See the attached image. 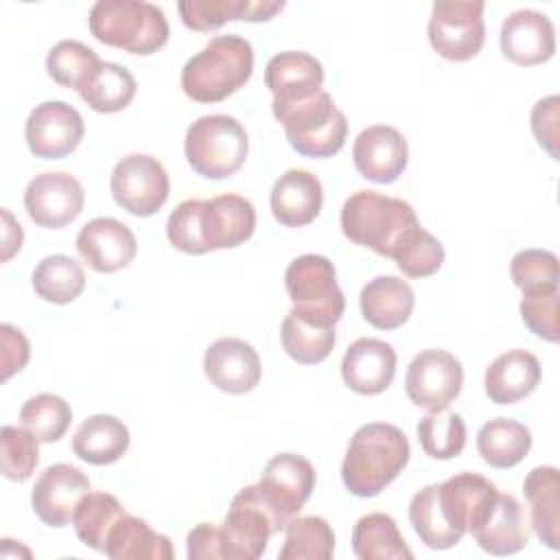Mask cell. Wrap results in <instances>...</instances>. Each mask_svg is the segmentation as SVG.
<instances>
[{
    "label": "cell",
    "mask_w": 560,
    "mask_h": 560,
    "mask_svg": "<svg viewBox=\"0 0 560 560\" xmlns=\"http://www.w3.org/2000/svg\"><path fill=\"white\" fill-rule=\"evenodd\" d=\"M256 228V210L241 195H219L212 199H186L166 221L171 245L184 254H208L232 249L245 243Z\"/></svg>",
    "instance_id": "1"
},
{
    "label": "cell",
    "mask_w": 560,
    "mask_h": 560,
    "mask_svg": "<svg viewBox=\"0 0 560 560\" xmlns=\"http://www.w3.org/2000/svg\"><path fill=\"white\" fill-rule=\"evenodd\" d=\"M407 435L387 422H370L354 431L341 462V481L354 497H376L409 462Z\"/></svg>",
    "instance_id": "2"
},
{
    "label": "cell",
    "mask_w": 560,
    "mask_h": 560,
    "mask_svg": "<svg viewBox=\"0 0 560 560\" xmlns=\"http://www.w3.org/2000/svg\"><path fill=\"white\" fill-rule=\"evenodd\" d=\"M254 72V48L241 35H217L182 68V90L197 103H219Z\"/></svg>",
    "instance_id": "3"
},
{
    "label": "cell",
    "mask_w": 560,
    "mask_h": 560,
    "mask_svg": "<svg viewBox=\"0 0 560 560\" xmlns=\"http://www.w3.org/2000/svg\"><path fill=\"white\" fill-rule=\"evenodd\" d=\"M90 33L131 55H153L168 42L164 11L144 0H98L88 15Z\"/></svg>",
    "instance_id": "4"
},
{
    "label": "cell",
    "mask_w": 560,
    "mask_h": 560,
    "mask_svg": "<svg viewBox=\"0 0 560 560\" xmlns=\"http://www.w3.org/2000/svg\"><path fill=\"white\" fill-rule=\"evenodd\" d=\"M341 232L354 245L389 258L402 234L418 225L411 203L376 190H357L341 208Z\"/></svg>",
    "instance_id": "5"
},
{
    "label": "cell",
    "mask_w": 560,
    "mask_h": 560,
    "mask_svg": "<svg viewBox=\"0 0 560 560\" xmlns=\"http://www.w3.org/2000/svg\"><path fill=\"white\" fill-rule=\"evenodd\" d=\"M271 112L282 122L289 144L304 158H330L346 144V114L324 90L293 105L273 107Z\"/></svg>",
    "instance_id": "6"
},
{
    "label": "cell",
    "mask_w": 560,
    "mask_h": 560,
    "mask_svg": "<svg viewBox=\"0 0 560 560\" xmlns=\"http://www.w3.org/2000/svg\"><path fill=\"white\" fill-rule=\"evenodd\" d=\"M249 140L245 127L228 114L197 118L184 140L190 168L208 179L232 177L247 160Z\"/></svg>",
    "instance_id": "7"
},
{
    "label": "cell",
    "mask_w": 560,
    "mask_h": 560,
    "mask_svg": "<svg viewBox=\"0 0 560 560\" xmlns=\"http://www.w3.org/2000/svg\"><path fill=\"white\" fill-rule=\"evenodd\" d=\"M284 287L293 302V315L319 326H335L341 319L346 300L326 256L304 254L291 260L284 271Z\"/></svg>",
    "instance_id": "8"
},
{
    "label": "cell",
    "mask_w": 560,
    "mask_h": 560,
    "mask_svg": "<svg viewBox=\"0 0 560 560\" xmlns=\"http://www.w3.org/2000/svg\"><path fill=\"white\" fill-rule=\"evenodd\" d=\"M219 529L223 558L256 560L265 553L269 538L284 529V523L271 512L258 486H245L232 499Z\"/></svg>",
    "instance_id": "9"
},
{
    "label": "cell",
    "mask_w": 560,
    "mask_h": 560,
    "mask_svg": "<svg viewBox=\"0 0 560 560\" xmlns=\"http://www.w3.org/2000/svg\"><path fill=\"white\" fill-rule=\"evenodd\" d=\"M481 0H440L431 9L429 42L448 61L472 59L486 42Z\"/></svg>",
    "instance_id": "10"
},
{
    "label": "cell",
    "mask_w": 560,
    "mask_h": 560,
    "mask_svg": "<svg viewBox=\"0 0 560 560\" xmlns=\"http://www.w3.org/2000/svg\"><path fill=\"white\" fill-rule=\"evenodd\" d=\"M109 188L122 210L133 217H151L166 203L171 182L160 160L147 153H131L114 166Z\"/></svg>",
    "instance_id": "11"
},
{
    "label": "cell",
    "mask_w": 560,
    "mask_h": 560,
    "mask_svg": "<svg viewBox=\"0 0 560 560\" xmlns=\"http://www.w3.org/2000/svg\"><path fill=\"white\" fill-rule=\"evenodd\" d=\"M464 385V370L455 354L429 348L418 352L405 376V392L409 400L427 411L446 409Z\"/></svg>",
    "instance_id": "12"
},
{
    "label": "cell",
    "mask_w": 560,
    "mask_h": 560,
    "mask_svg": "<svg viewBox=\"0 0 560 560\" xmlns=\"http://www.w3.org/2000/svg\"><path fill=\"white\" fill-rule=\"evenodd\" d=\"M271 512L287 523L304 508L315 488L313 464L295 453L273 455L256 483Z\"/></svg>",
    "instance_id": "13"
},
{
    "label": "cell",
    "mask_w": 560,
    "mask_h": 560,
    "mask_svg": "<svg viewBox=\"0 0 560 560\" xmlns=\"http://www.w3.org/2000/svg\"><path fill=\"white\" fill-rule=\"evenodd\" d=\"M85 122L66 101L39 103L26 118L24 138L28 151L42 160H61L83 140Z\"/></svg>",
    "instance_id": "14"
},
{
    "label": "cell",
    "mask_w": 560,
    "mask_h": 560,
    "mask_svg": "<svg viewBox=\"0 0 560 560\" xmlns=\"http://www.w3.org/2000/svg\"><path fill=\"white\" fill-rule=\"evenodd\" d=\"M85 192L81 182L66 173H39L24 190V208L39 228L59 230L72 223L83 210Z\"/></svg>",
    "instance_id": "15"
},
{
    "label": "cell",
    "mask_w": 560,
    "mask_h": 560,
    "mask_svg": "<svg viewBox=\"0 0 560 560\" xmlns=\"http://www.w3.org/2000/svg\"><path fill=\"white\" fill-rule=\"evenodd\" d=\"M88 492L90 479L85 472L70 464H52L35 479L31 505L44 525L66 527Z\"/></svg>",
    "instance_id": "16"
},
{
    "label": "cell",
    "mask_w": 560,
    "mask_h": 560,
    "mask_svg": "<svg viewBox=\"0 0 560 560\" xmlns=\"http://www.w3.org/2000/svg\"><path fill=\"white\" fill-rule=\"evenodd\" d=\"M354 168L370 182H396L409 162L405 136L389 125H372L363 129L352 147Z\"/></svg>",
    "instance_id": "17"
},
{
    "label": "cell",
    "mask_w": 560,
    "mask_h": 560,
    "mask_svg": "<svg viewBox=\"0 0 560 560\" xmlns=\"http://www.w3.org/2000/svg\"><path fill=\"white\" fill-rule=\"evenodd\" d=\"M77 252L90 269L98 273H114L136 258L138 243L122 221L96 217L81 228L77 236Z\"/></svg>",
    "instance_id": "18"
},
{
    "label": "cell",
    "mask_w": 560,
    "mask_h": 560,
    "mask_svg": "<svg viewBox=\"0 0 560 560\" xmlns=\"http://www.w3.org/2000/svg\"><path fill=\"white\" fill-rule=\"evenodd\" d=\"M501 52L516 66H538L556 52V31L551 20L534 9L512 11L499 35Z\"/></svg>",
    "instance_id": "19"
},
{
    "label": "cell",
    "mask_w": 560,
    "mask_h": 560,
    "mask_svg": "<svg viewBox=\"0 0 560 560\" xmlns=\"http://www.w3.org/2000/svg\"><path fill=\"white\" fill-rule=\"evenodd\" d=\"M206 378L221 392L245 394L260 381V357L252 343L223 337L208 346L203 357Z\"/></svg>",
    "instance_id": "20"
},
{
    "label": "cell",
    "mask_w": 560,
    "mask_h": 560,
    "mask_svg": "<svg viewBox=\"0 0 560 560\" xmlns=\"http://www.w3.org/2000/svg\"><path fill=\"white\" fill-rule=\"evenodd\" d=\"M265 85L273 96L271 109L287 107L322 90L324 66L308 52L284 50L267 61Z\"/></svg>",
    "instance_id": "21"
},
{
    "label": "cell",
    "mask_w": 560,
    "mask_h": 560,
    "mask_svg": "<svg viewBox=\"0 0 560 560\" xmlns=\"http://www.w3.org/2000/svg\"><path fill=\"white\" fill-rule=\"evenodd\" d=\"M396 374V350L374 337H361L352 341L341 359L343 383L361 394L374 396L385 392Z\"/></svg>",
    "instance_id": "22"
},
{
    "label": "cell",
    "mask_w": 560,
    "mask_h": 560,
    "mask_svg": "<svg viewBox=\"0 0 560 560\" xmlns=\"http://www.w3.org/2000/svg\"><path fill=\"white\" fill-rule=\"evenodd\" d=\"M271 212L280 225L287 228H302L317 219L322 203H324V188L317 175L289 168L282 173L271 188Z\"/></svg>",
    "instance_id": "23"
},
{
    "label": "cell",
    "mask_w": 560,
    "mask_h": 560,
    "mask_svg": "<svg viewBox=\"0 0 560 560\" xmlns=\"http://www.w3.org/2000/svg\"><path fill=\"white\" fill-rule=\"evenodd\" d=\"M532 523L514 494L497 497L483 521L470 532L477 545L492 556H510L521 551L529 540Z\"/></svg>",
    "instance_id": "24"
},
{
    "label": "cell",
    "mask_w": 560,
    "mask_h": 560,
    "mask_svg": "<svg viewBox=\"0 0 560 560\" xmlns=\"http://www.w3.org/2000/svg\"><path fill=\"white\" fill-rule=\"evenodd\" d=\"M284 9V0H182L179 18L186 28L210 33L225 22H267Z\"/></svg>",
    "instance_id": "25"
},
{
    "label": "cell",
    "mask_w": 560,
    "mask_h": 560,
    "mask_svg": "<svg viewBox=\"0 0 560 560\" xmlns=\"http://www.w3.org/2000/svg\"><path fill=\"white\" fill-rule=\"evenodd\" d=\"M540 383L538 359L521 348L499 354L486 370V396L497 405H512L529 396Z\"/></svg>",
    "instance_id": "26"
},
{
    "label": "cell",
    "mask_w": 560,
    "mask_h": 560,
    "mask_svg": "<svg viewBox=\"0 0 560 560\" xmlns=\"http://www.w3.org/2000/svg\"><path fill=\"white\" fill-rule=\"evenodd\" d=\"M416 298L411 287L396 276L372 278L359 295L363 319L378 330L400 328L413 311Z\"/></svg>",
    "instance_id": "27"
},
{
    "label": "cell",
    "mask_w": 560,
    "mask_h": 560,
    "mask_svg": "<svg viewBox=\"0 0 560 560\" xmlns=\"http://www.w3.org/2000/svg\"><path fill=\"white\" fill-rule=\"evenodd\" d=\"M529 501V523L540 542L560 549V477L553 466H536L523 481Z\"/></svg>",
    "instance_id": "28"
},
{
    "label": "cell",
    "mask_w": 560,
    "mask_h": 560,
    "mask_svg": "<svg viewBox=\"0 0 560 560\" xmlns=\"http://www.w3.org/2000/svg\"><path fill=\"white\" fill-rule=\"evenodd\" d=\"M129 440V429L122 420L109 413H96L79 424L72 438V451L92 466H107L127 453Z\"/></svg>",
    "instance_id": "29"
},
{
    "label": "cell",
    "mask_w": 560,
    "mask_h": 560,
    "mask_svg": "<svg viewBox=\"0 0 560 560\" xmlns=\"http://www.w3.org/2000/svg\"><path fill=\"white\" fill-rule=\"evenodd\" d=\"M105 556L114 560H171L173 545L147 521L125 512L107 536Z\"/></svg>",
    "instance_id": "30"
},
{
    "label": "cell",
    "mask_w": 560,
    "mask_h": 560,
    "mask_svg": "<svg viewBox=\"0 0 560 560\" xmlns=\"http://www.w3.org/2000/svg\"><path fill=\"white\" fill-rule=\"evenodd\" d=\"M133 74L112 61H101L77 90L83 103L98 114L122 112L136 96Z\"/></svg>",
    "instance_id": "31"
},
{
    "label": "cell",
    "mask_w": 560,
    "mask_h": 560,
    "mask_svg": "<svg viewBox=\"0 0 560 560\" xmlns=\"http://www.w3.org/2000/svg\"><path fill=\"white\" fill-rule=\"evenodd\" d=\"M532 448V433L512 418H494L477 433V451L492 468H512L525 459Z\"/></svg>",
    "instance_id": "32"
},
{
    "label": "cell",
    "mask_w": 560,
    "mask_h": 560,
    "mask_svg": "<svg viewBox=\"0 0 560 560\" xmlns=\"http://www.w3.org/2000/svg\"><path fill=\"white\" fill-rule=\"evenodd\" d=\"M352 549L361 560H411L413 553L407 547L396 521L389 514L372 512L357 521L352 529Z\"/></svg>",
    "instance_id": "33"
},
{
    "label": "cell",
    "mask_w": 560,
    "mask_h": 560,
    "mask_svg": "<svg viewBox=\"0 0 560 560\" xmlns=\"http://www.w3.org/2000/svg\"><path fill=\"white\" fill-rule=\"evenodd\" d=\"M31 282L33 291L42 300L52 304H70L85 289V273L74 258L66 254H52L37 262Z\"/></svg>",
    "instance_id": "34"
},
{
    "label": "cell",
    "mask_w": 560,
    "mask_h": 560,
    "mask_svg": "<svg viewBox=\"0 0 560 560\" xmlns=\"http://www.w3.org/2000/svg\"><path fill=\"white\" fill-rule=\"evenodd\" d=\"M122 514H125V508L120 505V501L114 494L88 492L79 501V505L72 514L74 534L85 547L105 553L107 536Z\"/></svg>",
    "instance_id": "35"
},
{
    "label": "cell",
    "mask_w": 560,
    "mask_h": 560,
    "mask_svg": "<svg viewBox=\"0 0 560 560\" xmlns=\"http://www.w3.org/2000/svg\"><path fill=\"white\" fill-rule=\"evenodd\" d=\"M335 551V532L322 516H293L284 527L280 560H328Z\"/></svg>",
    "instance_id": "36"
},
{
    "label": "cell",
    "mask_w": 560,
    "mask_h": 560,
    "mask_svg": "<svg viewBox=\"0 0 560 560\" xmlns=\"http://www.w3.org/2000/svg\"><path fill=\"white\" fill-rule=\"evenodd\" d=\"M280 341L284 352L293 361L302 365H315L332 352L335 326H319L289 311V315L282 319V326H280Z\"/></svg>",
    "instance_id": "37"
},
{
    "label": "cell",
    "mask_w": 560,
    "mask_h": 560,
    "mask_svg": "<svg viewBox=\"0 0 560 560\" xmlns=\"http://www.w3.org/2000/svg\"><path fill=\"white\" fill-rule=\"evenodd\" d=\"M435 490L438 483H429L411 497L409 523L429 549H451L462 540V536L446 523Z\"/></svg>",
    "instance_id": "38"
},
{
    "label": "cell",
    "mask_w": 560,
    "mask_h": 560,
    "mask_svg": "<svg viewBox=\"0 0 560 560\" xmlns=\"http://www.w3.org/2000/svg\"><path fill=\"white\" fill-rule=\"evenodd\" d=\"M418 442L422 451L433 459H453L466 446V422L455 411H431L427 413L418 427Z\"/></svg>",
    "instance_id": "39"
},
{
    "label": "cell",
    "mask_w": 560,
    "mask_h": 560,
    "mask_svg": "<svg viewBox=\"0 0 560 560\" xmlns=\"http://www.w3.org/2000/svg\"><path fill=\"white\" fill-rule=\"evenodd\" d=\"M396 267L409 278L433 276L444 262L442 243L429 234L420 223L409 228L402 238L396 243L392 256Z\"/></svg>",
    "instance_id": "40"
},
{
    "label": "cell",
    "mask_w": 560,
    "mask_h": 560,
    "mask_svg": "<svg viewBox=\"0 0 560 560\" xmlns=\"http://www.w3.org/2000/svg\"><path fill=\"white\" fill-rule=\"evenodd\" d=\"M20 422L39 442H57L72 422V409L61 396L37 394L22 405Z\"/></svg>",
    "instance_id": "41"
},
{
    "label": "cell",
    "mask_w": 560,
    "mask_h": 560,
    "mask_svg": "<svg viewBox=\"0 0 560 560\" xmlns=\"http://www.w3.org/2000/svg\"><path fill=\"white\" fill-rule=\"evenodd\" d=\"M98 63V55L77 39H61L46 55L48 77L55 83L72 90H79Z\"/></svg>",
    "instance_id": "42"
},
{
    "label": "cell",
    "mask_w": 560,
    "mask_h": 560,
    "mask_svg": "<svg viewBox=\"0 0 560 560\" xmlns=\"http://www.w3.org/2000/svg\"><path fill=\"white\" fill-rule=\"evenodd\" d=\"M37 438L24 427L4 424L0 431V464L2 475L11 481H26L37 462H39V446Z\"/></svg>",
    "instance_id": "43"
},
{
    "label": "cell",
    "mask_w": 560,
    "mask_h": 560,
    "mask_svg": "<svg viewBox=\"0 0 560 560\" xmlns=\"http://www.w3.org/2000/svg\"><path fill=\"white\" fill-rule=\"evenodd\" d=\"M558 300H560V287H545V289L525 291L518 306L523 324L536 337L549 343H556L560 339Z\"/></svg>",
    "instance_id": "44"
},
{
    "label": "cell",
    "mask_w": 560,
    "mask_h": 560,
    "mask_svg": "<svg viewBox=\"0 0 560 560\" xmlns=\"http://www.w3.org/2000/svg\"><path fill=\"white\" fill-rule=\"evenodd\" d=\"M512 282L525 293L545 287H558L560 265L558 256L547 249H521L510 262Z\"/></svg>",
    "instance_id": "45"
},
{
    "label": "cell",
    "mask_w": 560,
    "mask_h": 560,
    "mask_svg": "<svg viewBox=\"0 0 560 560\" xmlns=\"http://www.w3.org/2000/svg\"><path fill=\"white\" fill-rule=\"evenodd\" d=\"M558 109L560 98L556 94L540 98L532 109L534 138L553 160H558Z\"/></svg>",
    "instance_id": "46"
},
{
    "label": "cell",
    "mask_w": 560,
    "mask_h": 560,
    "mask_svg": "<svg viewBox=\"0 0 560 560\" xmlns=\"http://www.w3.org/2000/svg\"><path fill=\"white\" fill-rule=\"evenodd\" d=\"M0 361H2V372L0 381H9L15 372H22L24 365L28 363L31 357V346L24 332L11 324L0 326Z\"/></svg>",
    "instance_id": "47"
},
{
    "label": "cell",
    "mask_w": 560,
    "mask_h": 560,
    "mask_svg": "<svg viewBox=\"0 0 560 560\" xmlns=\"http://www.w3.org/2000/svg\"><path fill=\"white\" fill-rule=\"evenodd\" d=\"M186 553L190 560L223 558L221 529L214 523H197L186 538Z\"/></svg>",
    "instance_id": "48"
},
{
    "label": "cell",
    "mask_w": 560,
    "mask_h": 560,
    "mask_svg": "<svg viewBox=\"0 0 560 560\" xmlns=\"http://www.w3.org/2000/svg\"><path fill=\"white\" fill-rule=\"evenodd\" d=\"M0 214H2V221H4V228H2V262H7L15 252H20L24 234H22L20 223L13 219V214L7 208H2Z\"/></svg>",
    "instance_id": "49"
}]
</instances>
